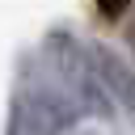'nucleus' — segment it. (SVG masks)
<instances>
[{
	"label": "nucleus",
	"mask_w": 135,
	"mask_h": 135,
	"mask_svg": "<svg viewBox=\"0 0 135 135\" xmlns=\"http://www.w3.org/2000/svg\"><path fill=\"white\" fill-rule=\"evenodd\" d=\"M122 42H127V51H131V59H135V17L122 25Z\"/></svg>",
	"instance_id": "nucleus-5"
},
{
	"label": "nucleus",
	"mask_w": 135,
	"mask_h": 135,
	"mask_svg": "<svg viewBox=\"0 0 135 135\" xmlns=\"http://www.w3.org/2000/svg\"><path fill=\"white\" fill-rule=\"evenodd\" d=\"M131 13V0H97V17L101 21H122Z\"/></svg>",
	"instance_id": "nucleus-4"
},
{
	"label": "nucleus",
	"mask_w": 135,
	"mask_h": 135,
	"mask_svg": "<svg viewBox=\"0 0 135 135\" xmlns=\"http://www.w3.org/2000/svg\"><path fill=\"white\" fill-rule=\"evenodd\" d=\"M89 51H93V63H97L105 89L114 93L118 110L135 114V59H122V55H118L114 46H105V42H93Z\"/></svg>",
	"instance_id": "nucleus-3"
},
{
	"label": "nucleus",
	"mask_w": 135,
	"mask_h": 135,
	"mask_svg": "<svg viewBox=\"0 0 135 135\" xmlns=\"http://www.w3.org/2000/svg\"><path fill=\"white\" fill-rule=\"evenodd\" d=\"M46 59L55 63V76L76 93V101L84 105V114H89V118L110 122V118L118 114V101H114V93L105 89V80H101L97 63H93V51H89L72 30L55 25V30L46 34Z\"/></svg>",
	"instance_id": "nucleus-2"
},
{
	"label": "nucleus",
	"mask_w": 135,
	"mask_h": 135,
	"mask_svg": "<svg viewBox=\"0 0 135 135\" xmlns=\"http://www.w3.org/2000/svg\"><path fill=\"white\" fill-rule=\"evenodd\" d=\"M84 118V105L68 84H21L8 101L4 135H72Z\"/></svg>",
	"instance_id": "nucleus-1"
}]
</instances>
